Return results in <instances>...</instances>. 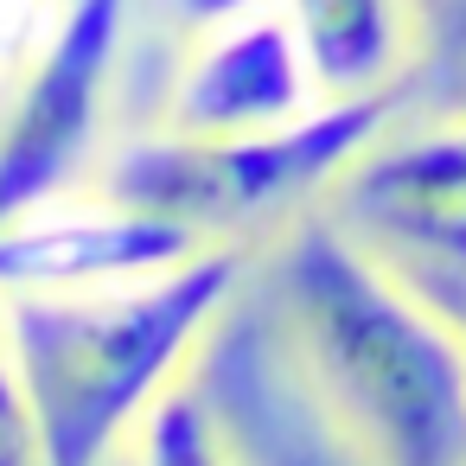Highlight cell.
<instances>
[{
	"mask_svg": "<svg viewBox=\"0 0 466 466\" xmlns=\"http://www.w3.org/2000/svg\"><path fill=\"white\" fill-rule=\"evenodd\" d=\"M275 319L294 370L364 466H466V339L339 211L281 230Z\"/></svg>",
	"mask_w": 466,
	"mask_h": 466,
	"instance_id": "obj_1",
	"label": "cell"
},
{
	"mask_svg": "<svg viewBox=\"0 0 466 466\" xmlns=\"http://www.w3.org/2000/svg\"><path fill=\"white\" fill-rule=\"evenodd\" d=\"M249 268V243L218 237L141 281L0 300L33 466H109L122 434L211 345Z\"/></svg>",
	"mask_w": 466,
	"mask_h": 466,
	"instance_id": "obj_2",
	"label": "cell"
},
{
	"mask_svg": "<svg viewBox=\"0 0 466 466\" xmlns=\"http://www.w3.org/2000/svg\"><path fill=\"white\" fill-rule=\"evenodd\" d=\"M409 116L402 90L383 96H345L313 103L294 122L275 128H237V135H173L154 128L103 160L96 192L160 211L198 237L249 243L262 224L307 211L313 198H332V186Z\"/></svg>",
	"mask_w": 466,
	"mask_h": 466,
	"instance_id": "obj_3",
	"label": "cell"
},
{
	"mask_svg": "<svg viewBox=\"0 0 466 466\" xmlns=\"http://www.w3.org/2000/svg\"><path fill=\"white\" fill-rule=\"evenodd\" d=\"M135 0H58L46 39L7 71L0 103V224L39 211L96 167Z\"/></svg>",
	"mask_w": 466,
	"mask_h": 466,
	"instance_id": "obj_4",
	"label": "cell"
},
{
	"mask_svg": "<svg viewBox=\"0 0 466 466\" xmlns=\"http://www.w3.org/2000/svg\"><path fill=\"white\" fill-rule=\"evenodd\" d=\"M332 211L409 281H466V116H402L332 186Z\"/></svg>",
	"mask_w": 466,
	"mask_h": 466,
	"instance_id": "obj_5",
	"label": "cell"
},
{
	"mask_svg": "<svg viewBox=\"0 0 466 466\" xmlns=\"http://www.w3.org/2000/svg\"><path fill=\"white\" fill-rule=\"evenodd\" d=\"M218 237H198L160 211L122 205L109 192L96 198H52L39 211H20L0 224V300L14 294H84V288H116L160 275L205 249Z\"/></svg>",
	"mask_w": 466,
	"mask_h": 466,
	"instance_id": "obj_6",
	"label": "cell"
},
{
	"mask_svg": "<svg viewBox=\"0 0 466 466\" xmlns=\"http://www.w3.org/2000/svg\"><path fill=\"white\" fill-rule=\"evenodd\" d=\"M313 77L300 65V46L275 7L243 14L230 26L192 33L167 103L160 128L173 135H237V128H275L313 109Z\"/></svg>",
	"mask_w": 466,
	"mask_h": 466,
	"instance_id": "obj_7",
	"label": "cell"
},
{
	"mask_svg": "<svg viewBox=\"0 0 466 466\" xmlns=\"http://www.w3.org/2000/svg\"><path fill=\"white\" fill-rule=\"evenodd\" d=\"M319 103L383 96L409 84L421 46V0H275Z\"/></svg>",
	"mask_w": 466,
	"mask_h": 466,
	"instance_id": "obj_8",
	"label": "cell"
},
{
	"mask_svg": "<svg viewBox=\"0 0 466 466\" xmlns=\"http://www.w3.org/2000/svg\"><path fill=\"white\" fill-rule=\"evenodd\" d=\"M141 466H256L237 428L224 421L205 377H179L147 415H141Z\"/></svg>",
	"mask_w": 466,
	"mask_h": 466,
	"instance_id": "obj_9",
	"label": "cell"
},
{
	"mask_svg": "<svg viewBox=\"0 0 466 466\" xmlns=\"http://www.w3.org/2000/svg\"><path fill=\"white\" fill-rule=\"evenodd\" d=\"M402 96L409 116H466V0H421V46Z\"/></svg>",
	"mask_w": 466,
	"mask_h": 466,
	"instance_id": "obj_10",
	"label": "cell"
},
{
	"mask_svg": "<svg viewBox=\"0 0 466 466\" xmlns=\"http://www.w3.org/2000/svg\"><path fill=\"white\" fill-rule=\"evenodd\" d=\"M58 20V0H0V77H7Z\"/></svg>",
	"mask_w": 466,
	"mask_h": 466,
	"instance_id": "obj_11",
	"label": "cell"
},
{
	"mask_svg": "<svg viewBox=\"0 0 466 466\" xmlns=\"http://www.w3.org/2000/svg\"><path fill=\"white\" fill-rule=\"evenodd\" d=\"M262 7H275V0H154V14L167 26H179L186 39L192 33H211V26H230L243 14H262Z\"/></svg>",
	"mask_w": 466,
	"mask_h": 466,
	"instance_id": "obj_12",
	"label": "cell"
},
{
	"mask_svg": "<svg viewBox=\"0 0 466 466\" xmlns=\"http://www.w3.org/2000/svg\"><path fill=\"white\" fill-rule=\"evenodd\" d=\"M0 441H26V402H20V377L7 351V319H0Z\"/></svg>",
	"mask_w": 466,
	"mask_h": 466,
	"instance_id": "obj_13",
	"label": "cell"
},
{
	"mask_svg": "<svg viewBox=\"0 0 466 466\" xmlns=\"http://www.w3.org/2000/svg\"><path fill=\"white\" fill-rule=\"evenodd\" d=\"M447 313H453V326H460V339H466V281H453V288H428Z\"/></svg>",
	"mask_w": 466,
	"mask_h": 466,
	"instance_id": "obj_14",
	"label": "cell"
},
{
	"mask_svg": "<svg viewBox=\"0 0 466 466\" xmlns=\"http://www.w3.org/2000/svg\"><path fill=\"white\" fill-rule=\"evenodd\" d=\"M0 466H33V447L26 441H0Z\"/></svg>",
	"mask_w": 466,
	"mask_h": 466,
	"instance_id": "obj_15",
	"label": "cell"
}]
</instances>
